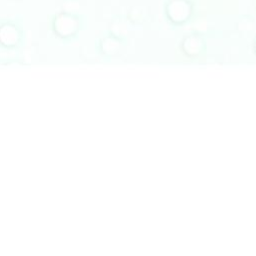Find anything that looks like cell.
Here are the masks:
<instances>
[{"label": "cell", "instance_id": "6da1fadb", "mask_svg": "<svg viewBox=\"0 0 256 256\" xmlns=\"http://www.w3.org/2000/svg\"><path fill=\"white\" fill-rule=\"evenodd\" d=\"M80 25V17L72 12L61 11L53 16L52 26L56 33L68 36L76 32Z\"/></svg>", "mask_w": 256, "mask_h": 256}, {"label": "cell", "instance_id": "7a4b0ae2", "mask_svg": "<svg viewBox=\"0 0 256 256\" xmlns=\"http://www.w3.org/2000/svg\"><path fill=\"white\" fill-rule=\"evenodd\" d=\"M11 1H16V2H18V1H22V0H11Z\"/></svg>", "mask_w": 256, "mask_h": 256}]
</instances>
